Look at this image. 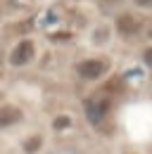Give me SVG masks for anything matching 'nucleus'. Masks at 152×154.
Masks as SVG:
<instances>
[{"mask_svg":"<svg viewBox=\"0 0 152 154\" xmlns=\"http://www.w3.org/2000/svg\"><path fill=\"white\" fill-rule=\"evenodd\" d=\"M36 59V40L33 38H21L14 43V48L7 55V64L12 69H26Z\"/></svg>","mask_w":152,"mask_h":154,"instance_id":"f03ea898","label":"nucleus"},{"mask_svg":"<svg viewBox=\"0 0 152 154\" xmlns=\"http://www.w3.org/2000/svg\"><path fill=\"white\" fill-rule=\"evenodd\" d=\"M43 145H45V137L40 133H33V135H29V137L21 142V152L24 154H38L43 149Z\"/></svg>","mask_w":152,"mask_h":154,"instance_id":"0eeeda50","label":"nucleus"},{"mask_svg":"<svg viewBox=\"0 0 152 154\" xmlns=\"http://www.w3.org/2000/svg\"><path fill=\"white\" fill-rule=\"evenodd\" d=\"M112 38H114V26H112V24H107V21H100V24H95V26H93L88 43H90L93 48H105V45L112 43Z\"/></svg>","mask_w":152,"mask_h":154,"instance_id":"423d86ee","label":"nucleus"},{"mask_svg":"<svg viewBox=\"0 0 152 154\" xmlns=\"http://www.w3.org/2000/svg\"><path fill=\"white\" fill-rule=\"evenodd\" d=\"M112 26H114V33H119L124 38H133L145 29V21L135 14H131V12H121V14H116Z\"/></svg>","mask_w":152,"mask_h":154,"instance_id":"20e7f679","label":"nucleus"},{"mask_svg":"<svg viewBox=\"0 0 152 154\" xmlns=\"http://www.w3.org/2000/svg\"><path fill=\"white\" fill-rule=\"evenodd\" d=\"M112 69V59L109 57H86L81 62H76V76L81 81H100L102 76H107Z\"/></svg>","mask_w":152,"mask_h":154,"instance_id":"f257e3e1","label":"nucleus"},{"mask_svg":"<svg viewBox=\"0 0 152 154\" xmlns=\"http://www.w3.org/2000/svg\"><path fill=\"white\" fill-rule=\"evenodd\" d=\"M143 64H145V66L152 71V43L145 48V50H143Z\"/></svg>","mask_w":152,"mask_h":154,"instance_id":"9d476101","label":"nucleus"},{"mask_svg":"<svg viewBox=\"0 0 152 154\" xmlns=\"http://www.w3.org/2000/svg\"><path fill=\"white\" fill-rule=\"evenodd\" d=\"M67 128H71V116L69 114H57L55 119H52V131L62 133V131H67Z\"/></svg>","mask_w":152,"mask_h":154,"instance_id":"6e6552de","label":"nucleus"},{"mask_svg":"<svg viewBox=\"0 0 152 154\" xmlns=\"http://www.w3.org/2000/svg\"><path fill=\"white\" fill-rule=\"evenodd\" d=\"M147 38L152 40V24H150V26H147Z\"/></svg>","mask_w":152,"mask_h":154,"instance_id":"9b49d317","label":"nucleus"},{"mask_svg":"<svg viewBox=\"0 0 152 154\" xmlns=\"http://www.w3.org/2000/svg\"><path fill=\"white\" fill-rule=\"evenodd\" d=\"M24 121V112L21 107L12 104V102H2L0 104V131H7V128H14Z\"/></svg>","mask_w":152,"mask_h":154,"instance_id":"39448f33","label":"nucleus"},{"mask_svg":"<svg viewBox=\"0 0 152 154\" xmlns=\"http://www.w3.org/2000/svg\"><path fill=\"white\" fill-rule=\"evenodd\" d=\"M109 109H112V102L105 95H90L83 100V114L93 126H100L102 119L109 114Z\"/></svg>","mask_w":152,"mask_h":154,"instance_id":"7ed1b4c3","label":"nucleus"},{"mask_svg":"<svg viewBox=\"0 0 152 154\" xmlns=\"http://www.w3.org/2000/svg\"><path fill=\"white\" fill-rule=\"evenodd\" d=\"M131 5L138 12H152V0H131Z\"/></svg>","mask_w":152,"mask_h":154,"instance_id":"1a4fd4ad","label":"nucleus"},{"mask_svg":"<svg viewBox=\"0 0 152 154\" xmlns=\"http://www.w3.org/2000/svg\"><path fill=\"white\" fill-rule=\"evenodd\" d=\"M0 81H2V74H0Z\"/></svg>","mask_w":152,"mask_h":154,"instance_id":"f8f14e48","label":"nucleus"}]
</instances>
